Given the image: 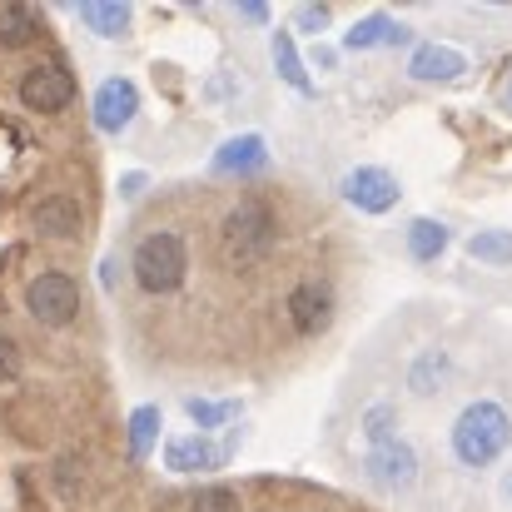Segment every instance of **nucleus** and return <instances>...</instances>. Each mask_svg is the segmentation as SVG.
Instances as JSON below:
<instances>
[{
  "label": "nucleus",
  "instance_id": "obj_22",
  "mask_svg": "<svg viewBox=\"0 0 512 512\" xmlns=\"http://www.w3.org/2000/svg\"><path fill=\"white\" fill-rule=\"evenodd\" d=\"M15 368H20V348H15L10 339H0V383L15 378Z\"/></svg>",
  "mask_w": 512,
  "mask_h": 512
},
{
  "label": "nucleus",
  "instance_id": "obj_10",
  "mask_svg": "<svg viewBox=\"0 0 512 512\" xmlns=\"http://www.w3.org/2000/svg\"><path fill=\"white\" fill-rule=\"evenodd\" d=\"M408 70H413V80H458L463 75V55L448 50V45H418Z\"/></svg>",
  "mask_w": 512,
  "mask_h": 512
},
{
  "label": "nucleus",
  "instance_id": "obj_13",
  "mask_svg": "<svg viewBox=\"0 0 512 512\" xmlns=\"http://www.w3.org/2000/svg\"><path fill=\"white\" fill-rule=\"evenodd\" d=\"M264 160H269V155H264V145H259L254 135H244V140H229V145L219 150V160H214V165L234 174V170H254V165H264Z\"/></svg>",
  "mask_w": 512,
  "mask_h": 512
},
{
  "label": "nucleus",
  "instance_id": "obj_3",
  "mask_svg": "<svg viewBox=\"0 0 512 512\" xmlns=\"http://www.w3.org/2000/svg\"><path fill=\"white\" fill-rule=\"evenodd\" d=\"M25 309L40 319V324H50V329H65V324H75V314H80V284L70 279V274H35L30 284H25Z\"/></svg>",
  "mask_w": 512,
  "mask_h": 512
},
{
  "label": "nucleus",
  "instance_id": "obj_9",
  "mask_svg": "<svg viewBox=\"0 0 512 512\" xmlns=\"http://www.w3.org/2000/svg\"><path fill=\"white\" fill-rule=\"evenodd\" d=\"M224 458H229V448H214L209 438H174L165 448L170 473H204V468H219Z\"/></svg>",
  "mask_w": 512,
  "mask_h": 512
},
{
  "label": "nucleus",
  "instance_id": "obj_23",
  "mask_svg": "<svg viewBox=\"0 0 512 512\" xmlns=\"http://www.w3.org/2000/svg\"><path fill=\"white\" fill-rule=\"evenodd\" d=\"M324 20H329V10H304V25H309V30H319Z\"/></svg>",
  "mask_w": 512,
  "mask_h": 512
},
{
  "label": "nucleus",
  "instance_id": "obj_1",
  "mask_svg": "<svg viewBox=\"0 0 512 512\" xmlns=\"http://www.w3.org/2000/svg\"><path fill=\"white\" fill-rule=\"evenodd\" d=\"M189 269H194V244L184 224H155L135 239L130 274L145 299H174L189 284Z\"/></svg>",
  "mask_w": 512,
  "mask_h": 512
},
{
  "label": "nucleus",
  "instance_id": "obj_15",
  "mask_svg": "<svg viewBox=\"0 0 512 512\" xmlns=\"http://www.w3.org/2000/svg\"><path fill=\"white\" fill-rule=\"evenodd\" d=\"M468 254L483 259V264H512V234L508 229H483V234H473Z\"/></svg>",
  "mask_w": 512,
  "mask_h": 512
},
{
  "label": "nucleus",
  "instance_id": "obj_2",
  "mask_svg": "<svg viewBox=\"0 0 512 512\" xmlns=\"http://www.w3.org/2000/svg\"><path fill=\"white\" fill-rule=\"evenodd\" d=\"M512 443V418L498 408V403H468L463 413H458V423H453V453H458V463H468V468H488V463H498L503 453H508Z\"/></svg>",
  "mask_w": 512,
  "mask_h": 512
},
{
  "label": "nucleus",
  "instance_id": "obj_16",
  "mask_svg": "<svg viewBox=\"0 0 512 512\" xmlns=\"http://www.w3.org/2000/svg\"><path fill=\"white\" fill-rule=\"evenodd\" d=\"M408 383H413V393H423V398H428V393H438V388L448 383V358H443V353H438V358H433V353H428V358H418V363H413V373H408Z\"/></svg>",
  "mask_w": 512,
  "mask_h": 512
},
{
  "label": "nucleus",
  "instance_id": "obj_14",
  "mask_svg": "<svg viewBox=\"0 0 512 512\" xmlns=\"http://www.w3.org/2000/svg\"><path fill=\"white\" fill-rule=\"evenodd\" d=\"M85 25L100 30V35H120L130 25V5H115V0H100V5H80Z\"/></svg>",
  "mask_w": 512,
  "mask_h": 512
},
{
  "label": "nucleus",
  "instance_id": "obj_12",
  "mask_svg": "<svg viewBox=\"0 0 512 512\" xmlns=\"http://www.w3.org/2000/svg\"><path fill=\"white\" fill-rule=\"evenodd\" d=\"M443 244H448V229L438 219H413L408 224V254L413 259H438Z\"/></svg>",
  "mask_w": 512,
  "mask_h": 512
},
{
  "label": "nucleus",
  "instance_id": "obj_19",
  "mask_svg": "<svg viewBox=\"0 0 512 512\" xmlns=\"http://www.w3.org/2000/svg\"><path fill=\"white\" fill-rule=\"evenodd\" d=\"M155 433H160V408H140V413H135V423H130V453H135V458H145V453H150V443H155Z\"/></svg>",
  "mask_w": 512,
  "mask_h": 512
},
{
  "label": "nucleus",
  "instance_id": "obj_11",
  "mask_svg": "<svg viewBox=\"0 0 512 512\" xmlns=\"http://www.w3.org/2000/svg\"><path fill=\"white\" fill-rule=\"evenodd\" d=\"M40 35V15L30 5H0V45L5 50H25Z\"/></svg>",
  "mask_w": 512,
  "mask_h": 512
},
{
  "label": "nucleus",
  "instance_id": "obj_18",
  "mask_svg": "<svg viewBox=\"0 0 512 512\" xmlns=\"http://www.w3.org/2000/svg\"><path fill=\"white\" fill-rule=\"evenodd\" d=\"M393 35H403L388 15H368V20H358L353 30H348V45L358 50V45H378V40H393Z\"/></svg>",
  "mask_w": 512,
  "mask_h": 512
},
{
  "label": "nucleus",
  "instance_id": "obj_24",
  "mask_svg": "<svg viewBox=\"0 0 512 512\" xmlns=\"http://www.w3.org/2000/svg\"><path fill=\"white\" fill-rule=\"evenodd\" d=\"M508 100H512V90H508Z\"/></svg>",
  "mask_w": 512,
  "mask_h": 512
},
{
  "label": "nucleus",
  "instance_id": "obj_17",
  "mask_svg": "<svg viewBox=\"0 0 512 512\" xmlns=\"http://www.w3.org/2000/svg\"><path fill=\"white\" fill-rule=\"evenodd\" d=\"M189 512H244V503H239V493H234V488L209 483V488H199V493H194Z\"/></svg>",
  "mask_w": 512,
  "mask_h": 512
},
{
  "label": "nucleus",
  "instance_id": "obj_6",
  "mask_svg": "<svg viewBox=\"0 0 512 512\" xmlns=\"http://www.w3.org/2000/svg\"><path fill=\"white\" fill-rule=\"evenodd\" d=\"M343 199L358 204L363 214H388L398 204V179L388 170H378V165H363V170H353L343 179Z\"/></svg>",
  "mask_w": 512,
  "mask_h": 512
},
{
  "label": "nucleus",
  "instance_id": "obj_5",
  "mask_svg": "<svg viewBox=\"0 0 512 512\" xmlns=\"http://www.w3.org/2000/svg\"><path fill=\"white\" fill-rule=\"evenodd\" d=\"M363 473L383 488H403L418 478V453L403 443V438H383V443H368V458H363Z\"/></svg>",
  "mask_w": 512,
  "mask_h": 512
},
{
  "label": "nucleus",
  "instance_id": "obj_21",
  "mask_svg": "<svg viewBox=\"0 0 512 512\" xmlns=\"http://www.w3.org/2000/svg\"><path fill=\"white\" fill-rule=\"evenodd\" d=\"M189 418L194 423H224V418H234V408L229 403H189Z\"/></svg>",
  "mask_w": 512,
  "mask_h": 512
},
{
  "label": "nucleus",
  "instance_id": "obj_20",
  "mask_svg": "<svg viewBox=\"0 0 512 512\" xmlns=\"http://www.w3.org/2000/svg\"><path fill=\"white\" fill-rule=\"evenodd\" d=\"M274 65L284 70V80H289V85L309 90V75H304V65H299V55H294V40H289V35H279V40H274Z\"/></svg>",
  "mask_w": 512,
  "mask_h": 512
},
{
  "label": "nucleus",
  "instance_id": "obj_4",
  "mask_svg": "<svg viewBox=\"0 0 512 512\" xmlns=\"http://www.w3.org/2000/svg\"><path fill=\"white\" fill-rule=\"evenodd\" d=\"M20 100L35 115H60V110L75 105V75L60 60H40L20 75Z\"/></svg>",
  "mask_w": 512,
  "mask_h": 512
},
{
  "label": "nucleus",
  "instance_id": "obj_8",
  "mask_svg": "<svg viewBox=\"0 0 512 512\" xmlns=\"http://www.w3.org/2000/svg\"><path fill=\"white\" fill-rule=\"evenodd\" d=\"M135 110H140V95H135L130 80H105V85H100V95H95V125H100V130L130 125Z\"/></svg>",
  "mask_w": 512,
  "mask_h": 512
},
{
  "label": "nucleus",
  "instance_id": "obj_7",
  "mask_svg": "<svg viewBox=\"0 0 512 512\" xmlns=\"http://www.w3.org/2000/svg\"><path fill=\"white\" fill-rule=\"evenodd\" d=\"M30 224H35L40 239H75V234L85 229V214H80V204H75L70 194H55V199H40V204H35Z\"/></svg>",
  "mask_w": 512,
  "mask_h": 512
}]
</instances>
